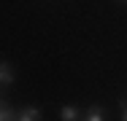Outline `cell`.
<instances>
[{
  "mask_svg": "<svg viewBox=\"0 0 127 121\" xmlns=\"http://www.w3.org/2000/svg\"><path fill=\"white\" fill-rule=\"evenodd\" d=\"M122 121H127V102H122Z\"/></svg>",
  "mask_w": 127,
  "mask_h": 121,
  "instance_id": "cell-6",
  "label": "cell"
},
{
  "mask_svg": "<svg viewBox=\"0 0 127 121\" xmlns=\"http://www.w3.org/2000/svg\"><path fill=\"white\" fill-rule=\"evenodd\" d=\"M3 108H8V102H5V100H0V110H3Z\"/></svg>",
  "mask_w": 127,
  "mask_h": 121,
  "instance_id": "cell-7",
  "label": "cell"
},
{
  "mask_svg": "<svg viewBox=\"0 0 127 121\" xmlns=\"http://www.w3.org/2000/svg\"><path fill=\"white\" fill-rule=\"evenodd\" d=\"M0 121H16V113H14L11 108H3V110H0Z\"/></svg>",
  "mask_w": 127,
  "mask_h": 121,
  "instance_id": "cell-5",
  "label": "cell"
},
{
  "mask_svg": "<svg viewBox=\"0 0 127 121\" xmlns=\"http://www.w3.org/2000/svg\"><path fill=\"white\" fill-rule=\"evenodd\" d=\"M14 83V67L8 62H0V86H11Z\"/></svg>",
  "mask_w": 127,
  "mask_h": 121,
  "instance_id": "cell-2",
  "label": "cell"
},
{
  "mask_svg": "<svg viewBox=\"0 0 127 121\" xmlns=\"http://www.w3.org/2000/svg\"><path fill=\"white\" fill-rule=\"evenodd\" d=\"M41 108H35V105H27V108H22L19 113H16V121H41Z\"/></svg>",
  "mask_w": 127,
  "mask_h": 121,
  "instance_id": "cell-1",
  "label": "cell"
},
{
  "mask_svg": "<svg viewBox=\"0 0 127 121\" xmlns=\"http://www.w3.org/2000/svg\"><path fill=\"white\" fill-rule=\"evenodd\" d=\"M60 121H78V108L76 105H62L60 108Z\"/></svg>",
  "mask_w": 127,
  "mask_h": 121,
  "instance_id": "cell-3",
  "label": "cell"
},
{
  "mask_svg": "<svg viewBox=\"0 0 127 121\" xmlns=\"http://www.w3.org/2000/svg\"><path fill=\"white\" fill-rule=\"evenodd\" d=\"M81 121H105V113H103V108L100 105H92L89 110H87V116Z\"/></svg>",
  "mask_w": 127,
  "mask_h": 121,
  "instance_id": "cell-4",
  "label": "cell"
}]
</instances>
